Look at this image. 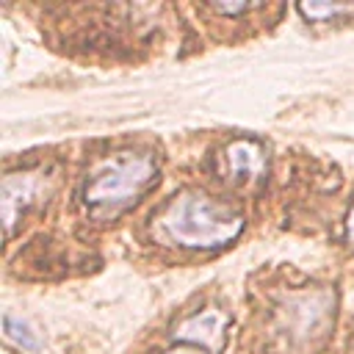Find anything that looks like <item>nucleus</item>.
Masks as SVG:
<instances>
[{"instance_id": "6e6552de", "label": "nucleus", "mask_w": 354, "mask_h": 354, "mask_svg": "<svg viewBox=\"0 0 354 354\" xmlns=\"http://www.w3.org/2000/svg\"><path fill=\"white\" fill-rule=\"evenodd\" d=\"M299 14L313 22L335 19L343 14H354V6H340V3H299Z\"/></svg>"}, {"instance_id": "f257e3e1", "label": "nucleus", "mask_w": 354, "mask_h": 354, "mask_svg": "<svg viewBox=\"0 0 354 354\" xmlns=\"http://www.w3.org/2000/svg\"><path fill=\"white\" fill-rule=\"evenodd\" d=\"M243 230V216L207 199L199 191L177 194L158 216V232L185 249H218L235 241Z\"/></svg>"}, {"instance_id": "0eeeda50", "label": "nucleus", "mask_w": 354, "mask_h": 354, "mask_svg": "<svg viewBox=\"0 0 354 354\" xmlns=\"http://www.w3.org/2000/svg\"><path fill=\"white\" fill-rule=\"evenodd\" d=\"M3 329H6V337L14 340L19 348L33 351V348L39 346V337L33 335V329H30L25 321H19L14 313H6V315H3Z\"/></svg>"}, {"instance_id": "9b49d317", "label": "nucleus", "mask_w": 354, "mask_h": 354, "mask_svg": "<svg viewBox=\"0 0 354 354\" xmlns=\"http://www.w3.org/2000/svg\"><path fill=\"white\" fill-rule=\"evenodd\" d=\"M166 354H205L202 348H194V346H177V348H169Z\"/></svg>"}, {"instance_id": "7ed1b4c3", "label": "nucleus", "mask_w": 354, "mask_h": 354, "mask_svg": "<svg viewBox=\"0 0 354 354\" xmlns=\"http://www.w3.org/2000/svg\"><path fill=\"white\" fill-rule=\"evenodd\" d=\"M279 329L288 335V343L293 348H313L335 318V293L326 288H313L304 293L288 296V301L277 310Z\"/></svg>"}, {"instance_id": "1a4fd4ad", "label": "nucleus", "mask_w": 354, "mask_h": 354, "mask_svg": "<svg viewBox=\"0 0 354 354\" xmlns=\"http://www.w3.org/2000/svg\"><path fill=\"white\" fill-rule=\"evenodd\" d=\"M210 8L218 11V14H246V11L257 8V6L254 3H213Z\"/></svg>"}, {"instance_id": "20e7f679", "label": "nucleus", "mask_w": 354, "mask_h": 354, "mask_svg": "<svg viewBox=\"0 0 354 354\" xmlns=\"http://www.w3.org/2000/svg\"><path fill=\"white\" fill-rule=\"evenodd\" d=\"M224 329H227V315L216 307H205L174 326V340L202 348L205 354H218L224 346Z\"/></svg>"}, {"instance_id": "423d86ee", "label": "nucleus", "mask_w": 354, "mask_h": 354, "mask_svg": "<svg viewBox=\"0 0 354 354\" xmlns=\"http://www.w3.org/2000/svg\"><path fill=\"white\" fill-rule=\"evenodd\" d=\"M224 160H227V171L235 180H246V177H257L266 169V152L257 141L252 138H235L232 144H227L224 149Z\"/></svg>"}, {"instance_id": "f03ea898", "label": "nucleus", "mask_w": 354, "mask_h": 354, "mask_svg": "<svg viewBox=\"0 0 354 354\" xmlns=\"http://www.w3.org/2000/svg\"><path fill=\"white\" fill-rule=\"evenodd\" d=\"M158 177V163L149 152H122L108 160L83 188V202L97 216H113L136 202Z\"/></svg>"}, {"instance_id": "39448f33", "label": "nucleus", "mask_w": 354, "mask_h": 354, "mask_svg": "<svg viewBox=\"0 0 354 354\" xmlns=\"http://www.w3.org/2000/svg\"><path fill=\"white\" fill-rule=\"evenodd\" d=\"M47 188V174L44 171H17L3 180V194H0V207H3V221L6 230H14V221L22 216L25 207H30Z\"/></svg>"}, {"instance_id": "9d476101", "label": "nucleus", "mask_w": 354, "mask_h": 354, "mask_svg": "<svg viewBox=\"0 0 354 354\" xmlns=\"http://www.w3.org/2000/svg\"><path fill=\"white\" fill-rule=\"evenodd\" d=\"M346 241L354 246V207L348 210V218H346Z\"/></svg>"}]
</instances>
